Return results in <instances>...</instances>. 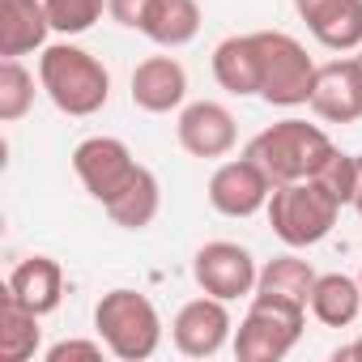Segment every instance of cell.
<instances>
[{"label":"cell","mask_w":362,"mask_h":362,"mask_svg":"<svg viewBox=\"0 0 362 362\" xmlns=\"http://www.w3.org/2000/svg\"><path fill=\"white\" fill-rule=\"evenodd\" d=\"M307 107L324 124H354V119H362V69H358V56H337V60L320 64Z\"/></svg>","instance_id":"8fae6325"},{"label":"cell","mask_w":362,"mask_h":362,"mask_svg":"<svg viewBox=\"0 0 362 362\" xmlns=\"http://www.w3.org/2000/svg\"><path fill=\"white\" fill-rule=\"evenodd\" d=\"M341 209H345V205H341L332 192H324L315 179H298V184L273 188V197H269V205H264L273 235H277L286 247H294V252L324 243L328 230L337 226V214H341Z\"/></svg>","instance_id":"277c9868"},{"label":"cell","mask_w":362,"mask_h":362,"mask_svg":"<svg viewBox=\"0 0 362 362\" xmlns=\"http://www.w3.org/2000/svg\"><path fill=\"white\" fill-rule=\"evenodd\" d=\"M354 209H358V218H362V153H358V192H354Z\"/></svg>","instance_id":"f546056e"},{"label":"cell","mask_w":362,"mask_h":362,"mask_svg":"<svg viewBox=\"0 0 362 362\" xmlns=\"http://www.w3.org/2000/svg\"><path fill=\"white\" fill-rule=\"evenodd\" d=\"M358 69H362V47H358Z\"/></svg>","instance_id":"4dcf8cb0"},{"label":"cell","mask_w":362,"mask_h":362,"mask_svg":"<svg viewBox=\"0 0 362 362\" xmlns=\"http://www.w3.org/2000/svg\"><path fill=\"white\" fill-rule=\"evenodd\" d=\"M43 5H47V18H52V30L73 39V35H86L103 18L107 0H43Z\"/></svg>","instance_id":"d4e9b609"},{"label":"cell","mask_w":362,"mask_h":362,"mask_svg":"<svg viewBox=\"0 0 362 362\" xmlns=\"http://www.w3.org/2000/svg\"><path fill=\"white\" fill-rule=\"evenodd\" d=\"M311 35H315L320 47H328V52H337V56L358 52V47H362V0H349L337 18H328V22H324L320 30H311Z\"/></svg>","instance_id":"cb8c5ba5"},{"label":"cell","mask_w":362,"mask_h":362,"mask_svg":"<svg viewBox=\"0 0 362 362\" xmlns=\"http://www.w3.org/2000/svg\"><path fill=\"white\" fill-rule=\"evenodd\" d=\"M103 209H107V218H111L115 226H124V230H145V226H153V218H158V209H162L158 175H153L149 166H141V170L132 175V184H128L111 205H103Z\"/></svg>","instance_id":"ffe728a7"},{"label":"cell","mask_w":362,"mask_h":362,"mask_svg":"<svg viewBox=\"0 0 362 362\" xmlns=\"http://www.w3.org/2000/svg\"><path fill=\"white\" fill-rule=\"evenodd\" d=\"M73 170L81 179V188L98 205H111L132 184V175L141 170V162L132 158V149L119 136H86L73 149Z\"/></svg>","instance_id":"52a82bcc"},{"label":"cell","mask_w":362,"mask_h":362,"mask_svg":"<svg viewBox=\"0 0 362 362\" xmlns=\"http://www.w3.org/2000/svg\"><path fill=\"white\" fill-rule=\"evenodd\" d=\"M349 0H294V13L307 22V30H320L328 18H337Z\"/></svg>","instance_id":"4316f807"},{"label":"cell","mask_w":362,"mask_h":362,"mask_svg":"<svg viewBox=\"0 0 362 362\" xmlns=\"http://www.w3.org/2000/svg\"><path fill=\"white\" fill-rule=\"evenodd\" d=\"M192 277H197L201 294H214V298L235 303V298L256 294L260 264H256V256H252L243 243L214 239V243H205V247L192 256Z\"/></svg>","instance_id":"ba28073f"},{"label":"cell","mask_w":362,"mask_h":362,"mask_svg":"<svg viewBox=\"0 0 362 362\" xmlns=\"http://www.w3.org/2000/svg\"><path fill=\"white\" fill-rule=\"evenodd\" d=\"M103 354H107L103 337H98V341H81V337H73V341H60V345H52V349H47V362H73V358L98 362Z\"/></svg>","instance_id":"484cf974"},{"label":"cell","mask_w":362,"mask_h":362,"mask_svg":"<svg viewBox=\"0 0 362 362\" xmlns=\"http://www.w3.org/2000/svg\"><path fill=\"white\" fill-rule=\"evenodd\" d=\"M315 269L286 252V256H273L269 264H260V277H256V294L260 298H277V303H290V307H303L311 311V290H315Z\"/></svg>","instance_id":"e0dca14e"},{"label":"cell","mask_w":362,"mask_h":362,"mask_svg":"<svg viewBox=\"0 0 362 362\" xmlns=\"http://www.w3.org/2000/svg\"><path fill=\"white\" fill-rule=\"evenodd\" d=\"M145 9H149V0H107V13H111L124 30H141Z\"/></svg>","instance_id":"83f0119b"},{"label":"cell","mask_w":362,"mask_h":362,"mask_svg":"<svg viewBox=\"0 0 362 362\" xmlns=\"http://www.w3.org/2000/svg\"><path fill=\"white\" fill-rule=\"evenodd\" d=\"M332 358H337V362H362V337H358V341H349V345H341Z\"/></svg>","instance_id":"f1b7e54d"},{"label":"cell","mask_w":362,"mask_h":362,"mask_svg":"<svg viewBox=\"0 0 362 362\" xmlns=\"http://www.w3.org/2000/svg\"><path fill=\"white\" fill-rule=\"evenodd\" d=\"M243 153L273 179V188H281V184L311 179L320 170V162L332 153V141L320 124H307V119L290 115V119H277L264 132H256Z\"/></svg>","instance_id":"7a4b0ae2"},{"label":"cell","mask_w":362,"mask_h":362,"mask_svg":"<svg viewBox=\"0 0 362 362\" xmlns=\"http://www.w3.org/2000/svg\"><path fill=\"white\" fill-rule=\"evenodd\" d=\"M214 81L235 94V98H252L260 94V52H256V35H230L214 47Z\"/></svg>","instance_id":"2e32d148"},{"label":"cell","mask_w":362,"mask_h":362,"mask_svg":"<svg viewBox=\"0 0 362 362\" xmlns=\"http://www.w3.org/2000/svg\"><path fill=\"white\" fill-rule=\"evenodd\" d=\"M358 281H362V269H358Z\"/></svg>","instance_id":"1f68e13d"},{"label":"cell","mask_w":362,"mask_h":362,"mask_svg":"<svg viewBox=\"0 0 362 362\" xmlns=\"http://www.w3.org/2000/svg\"><path fill=\"white\" fill-rule=\"evenodd\" d=\"M175 136L192 158H226L239 141V128H235L230 107H222L214 98H201V103H188L179 111Z\"/></svg>","instance_id":"7c38bea8"},{"label":"cell","mask_w":362,"mask_h":362,"mask_svg":"<svg viewBox=\"0 0 362 362\" xmlns=\"http://www.w3.org/2000/svg\"><path fill=\"white\" fill-rule=\"evenodd\" d=\"M5 290L35 315H52L64 298V269L52 256H26L22 264H13Z\"/></svg>","instance_id":"9a60e30c"},{"label":"cell","mask_w":362,"mask_h":362,"mask_svg":"<svg viewBox=\"0 0 362 362\" xmlns=\"http://www.w3.org/2000/svg\"><path fill=\"white\" fill-rule=\"evenodd\" d=\"M311 315L324 328H349L362 315V281L345 273H320L311 290Z\"/></svg>","instance_id":"d6986e66"},{"label":"cell","mask_w":362,"mask_h":362,"mask_svg":"<svg viewBox=\"0 0 362 362\" xmlns=\"http://www.w3.org/2000/svg\"><path fill=\"white\" fill-rule=\"evenodd\" d=\"M52 35V18L43 0H0V56L18 60L43 52Z\"/></svg>","instance_id":"5bb4252c"},{"label":"cell","mask_w":362,"mask_h":362,"mask_svg":"<svg viewBox=\"0 0 362 362\" xmlns=\"http://www.w3.org/2000/svg\"><path fill=\"white\" fill-rule=\"evenodd\" d=\"M260 52V98L269 107H303L315 86V60L286 30H256Z\"/></svg>","instance_id":"5b68a950"},{"label":"cell","mask_w":362,"mask_h":362,"mask_svg":"<svg viewBox=\"0 0 362 362\" xmlns=\"http://www.w3.org/2000/svg\"><path fill=\"white\" fill-rule=\"evenodd\" d=\"M35 107V73L22 69V60H0V119L18 124Z\"/></svg>","instance_id":"7402d4cb"},{"label":"cell","mask_w":362,"mask_h":362,"mask_svg":"<svg viewBox=\"0 0 362 362\" xmlns=\"http://www.w3.org/2000/svg\"><path fill=\"white\" fill-rule=\"evenodd\" d=\"M311 179L324 192H332L341 205H354V192H358V153H345V149L332 145V153L320 162V170Z\"/></svg>","instance_id":"603a6c76"},{"label":"cell","mask_w":362,"mask_h":362,"mask_svg":"<svg viewBox=\"0 0 362 362\" xmlns=\"http://www.w3.org/2000/svg\"><path fill=\"white\" fill-rule=\"evenodd\" d=\"M43 315H35L30 307H22L9 290L0 294V358L5 362H26L39 354V341H43V328H39Z\"/></svg>","instance_id":"44dd1931"},{"label":"cell","mask_w":362,"mask_h":362,"mask_svg":"<svg viewBox=\"0 0 362 362\" xmlns=\"http://www.w3.org/2000/svg\"><path fill=\"white\" fill-rule=\"evenodd\" d=\"M188 98V73L175 56H149L132 69V107L149 115L179 111Z\"/></svg>","instance_id":"4fadbf2b"},{"label":"cell","mask_w":362,"mask_h":362,"mask_svg":"<svg viewBox=\"0 0 362 362\" xmlns=\"http://www.w3.org/2000/svg\"><path fill=\"white\" fill-rule=\"evenodd\" d=\"M269 197H273V179L247 153L222 162L209 175V205L222 218H252V214H260L269 205Z\"/></svg>","instance_id":"30bf717a"},{"label":"cell","mask_w":362,"mask_h":362,"mask_svg":"<svg viewBox=\"0 0 362 362\" xmlns=\"http://www.w3.org/2000/svg\"><path fill=\"white\" fill-rule=\"evenodd\" d=\"M141 35L158 47H188L201 35V5L197 0H149Z\"/></svg>","instance_id":"ac0fdd59"},{"label":"cell","mask_w":362,"mask_h":362,"mask_svg":"<svg viewBox=\"0 0 362 362\" xmlns=\"http://www.w3.org/2000/svg\"><path fill=\"white\" fill-rule=\"evenodd\" d=\"M303 320H307L303 307L252 294V307L235 328V358L239 362H281L298 345Z\"/></svg>","instance_id":"8992f818"},{"label":"cell","mask_w":362,"mask_h":362,"mask_svg":"<svg viewBox=\"0 0 362 362\" xmlns=\"http://www.w3.org/2000/svg\"><path fill=\"white\" fill-rule=\"evenodd\" d=\"M230 332H235V320L226 311V298H214V294L184 303L170 320V341L184 358H214L218 349H226Z\"/></svg>","instance_id":"9c48e42d"},{"label":"cell","mask_w":362,"mask_h":362,"mask_svg":"<svg viewBox=\"0 0 362 362\" xmlns=\"http://www.w3.org/2000/svg\"><path fill=\"white\" fill-rule=\"evenodd\" d=\"M39 86L64 115H98L111 98V73L98 56H90L77 43H52L39 56Z\"/></svg>","instance_id":"6da1fadb"},{"label":"cell","mask_w":362,"mask_h":362,"mask_svg":"<svg viewBox=\"0 0 362 362\" xmlns=\"http://www.w3.org/2000/svg\"><path fill=\"white\" fill-rule=\"evenodd\" d=\"M94 332L119 362H145L162 345V315L141 290H107L94 307Z\"/></svg>","instance_id":"3957f363"}]
</instances>
